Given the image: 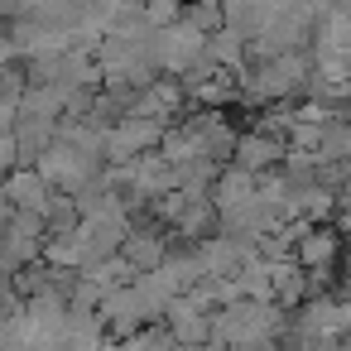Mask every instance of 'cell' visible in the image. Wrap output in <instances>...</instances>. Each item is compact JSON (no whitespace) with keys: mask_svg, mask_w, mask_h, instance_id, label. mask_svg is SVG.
Here are the masks:
<instances>
[{"mask_svg":"<svg viewBox=\"0 0 351 351\" xmlns=\"http://www.w3.org/2000/svg\"><path fill=\"white\" fill-rule=\"evenodd\" d=\"M183 15V0H140V20L145 25H173Z\"/></svg>","mask_w":351,"mask_h":351,"instance_id":"16","label":"cell"},{"mask_svg":"<svg viewBox=\"0 0 351 351\" xmlns=\"http://www.w3.org/2000/svg\"><path fill=\"white\" fill-rule=\"evenodd\" d=\"M164 135V121L154 116H135V111H121L111 125H106V145H101V159L106 164H121V159H135L145 149H154Z\"/></svg>","mask_w":351,"mask_h":351,"instance_id":"2","label":"cell"},{"mask_svg":"<svg viewBox=\"0 0 351 351\" xmlns=\"http://www.w3.org/2000/svg\"><path fill=\"white\" fill-rule=\"evenodd\" d=\"M202 53L217 63V68H226V73H241L245 68V34H236V29H212L207 34V44H202Z\"/></svg>","mask_w":351,"mask_h":351,"instance_id":"13","label":"cell"},{"mask_svg":"<svg viewBox=\"0 0 351 351\" xmlns=\"http://www.w3.org/2000/svg\"><path fill=\"white\" fill-rule=\"evenodd\" d=\"M15 116H29V121H58V116H63V92H58L53 82H29V77H25L20 97H15Z\"/></svg>","mask_w":351,"mask_h":351,"instance_id":"11","label":"cell"},{"mask_svg":"<svg viewBox=\"0 0 351 351\" xmlns=\"http://www.w3.org/2000/svg\"><path fill=\"white\" fill-rule=\"evenodd\" d=\"M101 341H106V327H101L97 308H68L63 313L58 346H101Z\"/></svg>","mask_w":351,"mask_h":351,"instance_id":"12","label":"cell"},{"mask_svg":"<svg viewBox=\"0 0 351 351\" xmlns=\"http://www.w3.org/2000/svg\"><path fill=\"white\" fill-rule=\"evenodd\" d=\"M279 154H284V140H279V135H265V130H255V125L236 130V140H231V164H241V169H250V173L274 169Z\"/></svg>","mask_w":351,"mask_h":351,"instance_id":"6","label":"cell"},{"mask_svg":"<svg viewBox=\"0 0 351 351\" xmlns=\"http://www.w3.org/2000/svg\"><path fill=\"white\" fill-rule=\"evenodd\" d=\"M97 317H101V327H106L111 341L130 337V332L140 327V308H135L130 284H111V289H101V298H97Z\"/></svg>","mask_w":351,"mask_h":351,"instance_id":"7","label":"cell"},{"mask_svg":"<svg viewBox=\"0 0 351 351\" xmlns=\"http://www.w3.org/2000/svg\"><path fill=\"white\" fill-rule=\"evenodd\" d=\"M221 25L250 39V34L265 25V15H260V5H255V0H221Z\"/></svg>","mask_w":351,"mask_h":351,"instance_id":"14","label":"cell"},{"mask_svg":"<svg viewBox=\"0 0 351 351\" xmlns=\"http://www.w3.org/2000/svg\"><path fill=\"white\" fill-rule=\"evenodd\" d=\"M164 322H169V332H173L178 346H197V341H207V313H202L188 293H169V303H164Z\"/></svg>","mask_w":351,"mask_h":351,"instance_id":"10","label":"cell"},{"mask_svg":"<svg viewBox=\"0 0 351 351\" xmlns=\"http://www.w3.org/2000/svg\"><path fill=\"white\" fill-rule=\"evenodd\" d=\"M202 44H207V34L193 29V25L178 15L173 25H164V63H159V73L178 77L183 68H193V63L202 58Z\"/></svg>","mask_w":351,"mask_h":351,"instance_id":"4","label":"cell"},{"mask_svg":"<svg viewBox=\"0 0 351 351\" xmlns=\"http://www.w3.org/2000/svg\"><path fill=\"white\" fill-rule=\"evenodd\" d=\"M183 20L202 34L221 29V0H183Z\"/></svg>","mask_w":351,"mask_h":351,"instance_id":"15","label":"cell"},{"mask_svg":"<svg viewBox=\"0 0 351 351\" xmlns=\"http://www.w3.org/2000/svg\"><path fill=\"white\" fill-rule=\"evenodd\" d=\"M245 250H250V241H236L226 231H212V236L193 241V255H197L202 274H236L241 260H245Z\"/></svg>","mask_w":351,"mask_h":351,"instance_id":"8","label":"cell"},{"mask_svg":"<svg viewBox=\"0 0 351 351\" xmlns=\"http://www.w3.org/2000/svg\"><path fill=\"white\" fill-rule=\"evenodd\" d=\"M0 193L10 197V207L39 212V217H44L49 197H53V188L39 178V169H34V164H10V169H5V178H0Z\"/></svg>","mask_w":351,"mask_h":351,"instance_id":"5","label":"cell"},{"mask_svg":"<svg viewBox=\"0 0 351 351\" xmlns=\"http://www.w3.org/2000/svg\"><path fill=\"white\" fill-rule=\"evenodd\" d=\"M164 231H169V245H193V241H202V236L217 231V207H212L207 197H188L183 212H178Z\"/></svg>","mask_w":351,"mask_h":351,"instance_id":"9","label":"cell"},{"mask_svg":"<svg viewBox=\"0 0 351 351\" xmlns=\"http://www.w3.org/2000/svg\"><path fill=\"white\" fill-rule=\"evenodd\" d=\"M10 212H15V207H10V197H5V193H0V226H5V221H10Z\"/></svg>","mask_w":351,"mask_h":351,"instance_id":"17","label":"cell"},{"mask_svg":"<svg viewBox=\"0 0 351 351\" xmlns=\"http://www.w3.org/2000/svg\"><path fill=\"white\" fill-rule=\"evenodd\" d=\"M101 164H106V159L82 154L77 145H68V140H58V135H53V140L39 149V159H34L39 178H44L49 188H58V193H73V188H77V183H87Z\"/></svg>","mask_w":351,"mask_h":351,"instance_id":"1","label":"cell"},{"mask_svg":"<svg viewBox=\"0 0 351 351\" xmlns=\"http://www.w3.org/2000/svg\"><path fill=\"white\" fill-rule=\"evenodd\" d=\"M303 269H322V265H337V255H341V231L332 226V221H313V226H303L298 236H293V250H289Z\"/></svg>","mask_w":351,"mask_h":351,"instance_id":"3","label":"cell"}]
</instances>
